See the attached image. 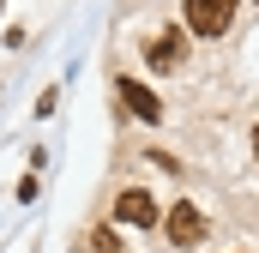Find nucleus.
<instances>
[{"label": "nucleus", "mask_w": 259, "mask_h": 253, "mask_svg": "<svg viewBox=\"0 0 259 253\" xmlns=\"http://www.w3.org/2000/svg\"><path fill=\"white\" fill-rule=\"evenodd\" d=\"M145 61L157 66V72H175V66L187 61V36H181V30H163V36H151V43H145Z\"/></svg>", "instance_id": "3"}, {"label": "nucleus", "mask_w": 259, "mask_h": 253, "mask_svg": "<svg viewBox=\"0 0 259 253\" xmlns=\"http://www.w3.org/2000/svg\"><path fill=\"white\" fill-rule=\"evenodd\" d=\"M169 241H175L181 253L205 241V211H199V205H187V199H181V205H169Z\"/></svg>", "instance_id": "2"}, {"label": "nucleus", "mask_w": 259, "mask_h": 253, "mask_svg": "<svg viewBox=\"0 0 259 253\" xmlns=\"http://www.w3.org/2000/svg\"><path fill=\"white\" fill-rule=\"evenodd\" d=\"M115 217H121V223H139V229H151V223H157V199H151L145 187H127L121 199H115Z\"/></svg>", "instance_id": "5"}, {"label": "nucleus", "mask_w": 259, "mask_h": 253, "mask_svg": "<svg viewBox=\"0 0 259 253\" xmlns=\"http://www.w3.org/2000/svg\"><path fill=\"white\" fill-rule=\"evenodd\" d=\"M253 157H259V126H253Z\"/></svg>", "instance_id": "7"}, {"label": "nucleus", "mask_w": 259, "mask_h": 253, "mask_svg": "<svg viewBox=\"0 0 259 253\" xmlns=\"http://www.w3.org/2000/svg\"><path fill=\"white\" fill-rule=\"evenodd\" d=\"M229 24H235V0H187V30L193 36L217 43Z\"/></svg>", "instance_id": "1"}, {"label": "nucleus", "mask_w": 259, "mask_h": 253, "mask_svg": "<svg viewBox=\"0 0 259 253\" xmlns=\"http://www.w3.org/2000/svg\"><path fill=\"white\" fill-rule=\"evenodd\" d=\"M115 91H121V103H127V109L139 115V121H151V126L163 121V97H157L151 85H139V78H121Z\"/></svg>", "instance_id": "4"}, {"label": "nucleus", "mask_w": 259, "mask_h": 253, "mask_svg": "<svg viewBox=\"0 0 259 253\" xmlns=\"http://www.w3.org/2000/svg\"><path fill=\"white\" fill-rule=\"evenodd\" d=\"M97 235V253H121V241H115V229H91Z\"/></svg>", "instance_id": "6"}]
</instances>
